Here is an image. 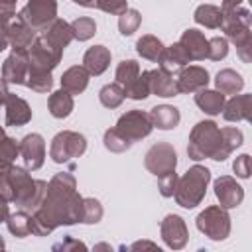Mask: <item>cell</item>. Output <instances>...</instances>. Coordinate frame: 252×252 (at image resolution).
<instances>
[{
  "mask_svg": "<svg viewBox=\"0 0 252 252\" xmlns=\"http://www.w3.org/2000/svg\"><path fill=\"white\" fill-rule=\"evenodd\" d=\"M32 215V234L47 236L57 226H71L83 220V197L77 179L69 171H59L47 183L39 207Z\"/></svg>",
  "mask_w": 252,
  "mask_h": 252,
  "instance_id": "6da1fadb",
  "label": "cell"
},
{
  "mask_svg": "<svg viewBox=\"0 0 252 252\" xmlns=\"http://www.w3.org/2000/svg\"><path fill=\"white\" fill-rule=\"evenodd\" d=\"M47 189V181L33 179L30 175V169L12 165L4 175H0V197H4L8 203H14L20 211L33 213Z\"/></svg>",
  "mask_w": 252,
  "mask_h": 252,
  "instance_id": "7a4b0ae2",
  "label": "cell"
},
{
  "mask_svg": "<svg viewBox=\"0 0 252 252\" xmlns=\"http://www.w3.org/2000/svg\"><path fill=\"white\" fill-rule=\"evenodd\" d=\"M211 183V169L205 165L189 167L181 177H177V185L173 191V199L183 209H195L205 199L207 187Z\"/></svg>",
  "mask_w": 252,
  "mask_h": 252,
  "instance_id": "3957f363",
  "label": "cell"
},
{
  "mask_svg": "<svg viewBox=\"0 0 252 252\" xmlns=\"http://www.w3.org/2000/svg\"><path fill=\"white\" fill-rule=\"evenodd\" d=\"M187 156L193 161L201 159H220V128L213 120H201L193 126L189 134V144H187Z\"/></svg>",
  "mask_w": 252,
  "mask_h": 252,
  "instance_id": "277c9868",
  "label": "cell"
},
{
  "mask_svg": "<svg viewBox=\"0 0 252 252\" xmlns=\"http://www.w3.org/2000/svg\"><path fill=\"white\" fill-rule=\"evenodd\" d=\"M195 224L197 228L211 240H226L228 234H230V215H228V209L220 207V205H211V207H205L197 219H195Z\"/></svg>",
  "mask_w": 252,
  "mask_h": 252,
  "instance_id": "5b68a950",
  "label": "cell"
},
{
  "mask_svg": "<svg viewBox=\"0 0 252 252\" xmlns=\"http://www.w3.org/2000/svg\"><path fill=\"white\" fill-rule=\"evenodd\" d=\"M87 152V138L73 130H61L53 136L49 144V158L55 163H67L81 158Z\"/></svg>",
  "mask_w": 252,
  "mask_h": 252,
  "instance_id": "8992f818",
  "label": "cell"
},
{
  "mask_svg": "<svg viewBox=\"0 0 252 252\" xmlns=\"http://www.w3.org/2000/svg\"><path fill=\"white\" fill-rule=\"evenodd\" d=\"M16 18L26 22L39 33L57 18V0H28V4L16 14Z\"/></svg>",
  "mask_w": 252,
  "mask_h": 252,
  "instance_id": "52a82bcc",
  "label": "cell"
},
{
  "mask_svg": "<svg viewBox=\"0 0 252 252\" xmlns=\"http://www.w3.org/2000/svg\"><path fill=\"white\" fill-rule=\"evenodd\" d=\"M144 165L152 175L161 177V175H165L169 171H175V167H177V152L169 142H158V144L150 146V150L146 152Z\"/></svg>",
  "mask_w": 252,
  "mask_h": 252,
  "instance_id": "ba28073f",
  "label": "cell"
},
{
  "mask_svg": "<svg viewBox=\"0 0 252 252\" xmlns=\"http://www.w3.org/2000/svg\"><path fill=\"white\" fill-rule=\"evenodd\" d=\"M114 128H116L124 138H128V140L134 144V142H138V140L148 138V136L152 134V130H154V124H152L150 112H144V110L134 108V110L124 112V114L118 118V122H116Z\"/></svg>",
  "mask_w": 252,
  "mask_h": 252,
  "instance_id": "9c48e42d",
  "label": "cell"
},
{
  "mask_svg": "<svg viewBox=\"0 0 252 252\" xmlns=\"http://www.w3.org/2000/svg\"><path fill=\"white\" fill-rule=\"evenodd\" d=\"M159 234H161V240L165 242V246L171 250L185 248V244L189 240L187 224H185L183 217H179V215H165L159 224Z\"/></svg>",
  "mask_w": 252,
  "mask_h": 252,
  "instance_id": "30bf717a",
  "label": "cell"
},
{
  "mask_svg": "<svg viewBox=\"0 0 252 252\" xmlns=\"http://www.w3.org/2000/svg\"><path fill=\"white\" fill-rule=\"evenodd\" d=\"M20 156L24 159V167L35 171L45 161V140L41 134L32 132L20 140Z\"/></svg>",
  "mask_w": 252,
  "mask_h": 252,
  "instance_id": "8fae6325",
  "label": "cell"
},
{
  "mask_svg": "<svg viewBox=\"0 0 252 252\" xmlns=\"http://www.w3.org/2000/svg\"><path fill=\"white\" fill-rule=\"evenodd\" d=\"M213 189H215V197H217L219 205L224 209H236L244 201L242 185L230 175H220L219 179H215Z\"/></svg>",
  "mask_w": 252,
  "mask_h": 252,
  "instance_id": "7c38bea8",
  "label": "cell"
},
{
  "mask_svg": "<svg viewBox=\"0 0 252 252\" xmlns=\"http://www.w3.org/2000/svg\"><path fill=\"white\" fill-rule=\"evenodd\" d=\"M175 85L179 93H197L209 85V71L201 65H185L175 71Z\"/></svg>",
  "mask_w": 252,
  "mask_h": 252,
  "instance_id": "4fadbf2b",
  "label": "cell"
},
{
  "mask_svg": "<svg viewBox=\"0 0 252 252\" xmlns=\"http://www.w3.org/2000/svg\"><path fill=\"white\" fill-rule=\"evenodd\" d=\"M28 77V51L12 49L2 63V79L8 85H26Z\"/></svg>",
  "mask_w": 252,
  "mask_h": 252,
  "instance_id": "5bb4252c",
  "label": "cell"
},
{
  "mask_svg": "<svg viewBox=\"0 0 252 252\" xmlns=\"http://www.w3.org/2000/svg\"><path fill=\"white\" fill-rule=\"evenodd\" d=\"M6 33H8V43L12 49H24L28 51L32 47V43L37 37V32L33 28H30L26 22H22L20 18L10 20L6 26Z\"/></svg>",
  "mask_w": 252,
  "mask_h": 252,
  "instance_id": "9a60e30c",
  "label": "cell"
},
{
  "mask_svg": "<svg viewBox=\"0 0 252 252\" xmlns=\"http://www.w3.org/2000/svg\"><path fill=\"white\" fill-rule=\"evenodd\" d=\"M39 35L55 49L59 51H65V47L75 39L73 37V30H71V24H67L65 20L61 18H55L51 26H47L43 32H39Z\"/></svg>",
  "mask_w": 252,
  "mask_h": 252,
  "instance_id": "2e32d148",
  "label": "cell"
},
{
  "mask_svg": "<svg viewBox=\"0 0 252 252\" xmlns=\"http://www.w3.org/2000/svg\"><path fill=\"white\" fill-rule=\"evenodd\" d=\"M222 118L226 122H242L252 118V94H234L230 100H224Z\"/></svg>",
  "mask_w": 252,
  "mask_h": 252,
  "instance_id": "e0dca14e",
  "label": "cell"
},
{
  "mask_svg": "<svg viewBox=\"0 0 252 252\" xmlns=\"http://www.w3.org/2000/svg\"><path fill=\"white\" fill-rule=\"evenodd\" d=\"M4 106H6V126H24L32 120V108L22 96L8 93Z\"/></svg>",
  "mask_w": 252,
  "mask_h": 252,
  "instance_id": "ac0fdd59",
  "label": "cell"
},
{
  "mask_svg": "<svg viewBox=\"0 0 252 252\" xmlns=\"http://www.w3.org/2000/svg\"><path fill=\"white\" fill-rule=\"evenodd\" d=\"M179 43L185 47L187 55L191 61H203L207 59V51H209V39L205 37L203 32L195 30V28H189L181 33V39Z\"/></svg>",
  "mask_w": 252,
  "mask_h": 252,
  "instance_id": "d6986e66",
  "label": "cell"
},
{
  "mask_svg": "<svg viewBox=\"0 0 252 252\" xmlns=\"http://www.w3.org/2000/svg\"><path fill=\"white\" fill-rule=\"evenodd\" d=\"M250 22H252V16H250V10L242 8V6H236V8H230V10H222V22H220V30L224 32L226 39L230 35H234L236 32H242L246 28H250Z\"/></svg>",
  "mask_w": 252,
  "mask_h": 252,
  "instance_id": "ffe728a7",
  "label": "cell"
},
{
  "mask_svg": "<svg viewBox=\"0 0 252 252\" xmlns=\"http://www.w3.org/2000/svg\"><path fill=\"white\" fill-rule=\"evenodd\" d=\"M150 91H152V94H158L161 98H171V96L179 94L173 73H169L161 67L150 71Z\"/></svg>",
  "mask_w": 252,
  "mask_h": 252,
  "instance_id": "44dd1931",
  "label": "cell"
},
{
  "mask_svg": "<svg viewBox=\"0 0 252 252\" xmlns=\"http://www.w3.org/2000/svg\"><path fill=\"white\" fill-rule=\"evenodd\" d=\"M110 57H112V53L106 45H93L83 55V67L89 71V75L98 77L108 69Z\"/></svg>",
  "mask_w": 252,
  "mask_h": 252,
  "instance_id": "7402d4cb",
  "label": "cell"
},
{
  "mask_svg": "<svg viewBox=\"0 0 252 252\" xmlns=\"http://www.w3.org/2000/svg\"><path fill=\"white\" fill-rule=\"evenodd\" d=\"M189 63H191V59H189L185 47L179 41H175V43L163 47V53H161V57L158 61V67H161V69H165L169 73H175V71H179L181 67H185Z\"/></svg>",
  "mask_w": 252,
  "mask_h": 252,
  "instance_id": "603a6c76",
  "label": "cell"
},
{
  "mask_svg": "<svg viewBox=\"0 0 252 252\" xmlns=\"http://www.w3.org/2000/svg\"><path fill=\"white\" fill-rule=\"evenodd\" d=\"M89 79H91V75H89V71L83 65H73L67 71H63V75H61V89H65L73 96L81 94L89 87Z\"/></svg>",
  "mask_w": 252,
  "mask_h": 252,
  "instance_id": "cb8c5ba5",
  "label": "cell"
},
{
  "mask_svg": "<svg viewBox=\"0 0 252 252\" xmlns=\"http://www.w3.org/2000/svg\"><path fill=\"white\" fill-rule=\"evenodd\" d=\"M224 94L222 93H219L217 89H201V91H197L195 93V104L205 112V114H209V116H217V114H220V110H222V106H224Z\"/></svg>",
  "mask_w": 252,
  "mask_h": 252,
  "instance_id": "d4e9b609",
  "label": "cell"
},
{
  "mask_svg": "<svg viewBox=\"0 0 252 252\" xmlns=\"http://www.w3.org/2000/svg\"><path fill=\"white\" fill-rule=\"evenodd\" d=\"M150 118H152V124L154 128L158 130H173L179 120H181V114H179V108L171 106V104H158L150 110Z\"/></svg>",
  "mask_w": 252,
  "mask_h": 252,
  "instance_id": "484cf974",
  "label": "cell"
},
{
  "mask_svg": "<svg viewBox=\"0 0 252 252\" xmlns=\"http://www.w3.org/2000/svg\"><path fill=\"white\" fill-rule=\"evenodd\" d=\"M47 108H49V114H51L53 118H67V116L73 112V108H75L73 94L67 93L65 89L53 91V93L49 94Z\"/></svg>",
  "mask_w": 252,
  "mask_h": 252,
  "instance_id": "4316f807",
  "label": "cell"
},
{
  "mask_svg": "<svg viewBox=\"0 0 252 252\" xmlns=\"http://www.w3.org/2000/svg\"><path fill=\"white\" fill-rule=\"evenodd\" d=\"M215 87L222 94H236L244 87V79L234 69H220L215 77Z\"/></svg>",
  "mask_w": 252,
  "mask_h": 252,
  "instance_id": "83f0119b",
  "label": "cell"
},
{
  "mask_svg": "<svg viewBox=\"0 0 252 252\" xmlns=\"http://www.w3.org/2000/svg\"><path fill=\"white\" fill-rule=\"evenodd\" d=\"M163 43H161V39L159 37H156V35H152V33H146V35H142L138 41H136V51H138V55L140 57H144V59H148V61H152V63H158L159 61V57H161V53H163Z\"/></svg>",
  "mask_w": 252,
  "mask_h": 252,
  "instance_id": "f1b7e54d",
  "label": "cell"
},
{
  "mask_svg": "<svg viewBox=\"0 0 252 252\" xmlns=\"http://www.w3.org/2000/svg\"><path fill=\"white\" fill-rule=\"evenodd\" d=\"M193 20L199 26H205L209 30H217V28H220V22H222V10L215 4H201V6H197Z\"/></svg>",
  "mask_w": 252,
  "mask_h": 252,
  "instance_id": "f546056e",
  "label": "cell"
},
{
  "mask_svg": "<svg viewBox=\"0 0 252 252\" xmlns=\"http://www.w3.org/2000/svg\"><path fill=\"white\" fill-rule=\"evenodd\" d=\"M244 142V134L242 130L234 128V126H226L220 128V159L224 161L236 148H240Z\"/></svg>",
  "mask_w": 252,
  "mask_h": 252,
  "instance_id": "4dcf8cb0",
  "label": "cell"
},
{
  "mask_svg": "<svg viewBox=\"0 0 252 252\" xmlns=\"http://www.w3.org/2000/svg\"><path fill=\"white\" fill-rule=\"evenodd\" d=\"M6 224H8V230L12 236L16 238H26L32 234V215L26 213V211H16L14 215H10L6 219Z\"/></svg>",
  "mask_w": 252,
  "mask_h": 252,
  "instance_id": "1f68e13d",
  "label": "cell"
},
{
  "mask_svg": "<svg viewBox=\"0 0 252 252\" xmlns=\"http://www.w3.org/2000/svg\"><path fill=\"white\" fill-rule=\"evenodd\" d=\"M18 156H20V142H16V138L4 136L0 140V175H4L14 165Z\"/></svg>",
  "mask_w": 252,
  "mask_h": 252,
  "instance_id": "d6a6232c",
  "label": "cell"
},
{
  "mask_svg": "<svg viewBox=\"0 0 252 252\" xmlns=\"http://www.w3.org/2000/svg\"><path fill=\"white\" fill-rule=\"evenodd\" d=\"M124 94L126 98H132V100H144L152 94L150 91V71H140V75L124 89Z\"/></svg>",
  "mask_w": 252,
  "mask_h": 252,
  "instance_id": "836d02e7",
  "label": "cell"
},
{
  "mask_svg": "<svg viewBox=\"0 0 252 252\" xmlns=\"http://www.w3.org/2000/svg\"><path fill=\"white\" fill-rule=\"evenodd\" d=\"M140 63L136 61V59H122L120 63H118V67H116V73H114V79H116V83L122 87V89H126L138 75H140Z\"/></svg>",
  "mask_w": 252,
  "mask_h": 252,
  "instance_id": "e575fe53",
  "label": "cell"
},
{
  "mask_svg": "<svg viewBox=\"0 0 252 252\" xmlns=\"http://www.w3.org/2000/svg\"><path fill=\"white\" fill-rule=\"evenodd\" d=\"M126 94H124V89L118 85V83H108L104 85L100 91H98V100L102 106L106 108H118L122 102H124Z\"/></svg>",
  "mask_w": 252,
  "mask_h": 252,
  "instance_id": "d590c367",
  "label": "cell"
},
{
  "mask_svg": "<svg viewBox=\"0 0 252 252\" xmlns=\"http://www.w3.org/2000/svg\"><path fill=\"white\" fill-rule=\"evenodd\" d=\"M228 39L236 45L238 57H240L244 63H250V61H252V30L246 28V30H242V32H236V33L230 35Z\"/></svg>",
  "mask_w": 252,
  "mask_h": 252,
  "instance_id": "8d00e7d4",
  "label": "cell"
},
{
  "mask_svg": "<svg viewBox=\"0 0 252 252\" xmlns=\"http://www.w3.org/2000/svg\"><path fill=\"white\" fill-rule=\"evenodd\" d=\"M102 144H104V148H106L108 152H114V154H122V152H126V150L132 148V142H130L128 138H124L116 128H108V130L104 132Z\"/></svg>",
  "mask_w": 252,
  "mask_h": 252,
  "instance_id": "74e56055",
  "label": "cell"
},
{
  "mask_svg": "<svg viewBox=\"0 0 252 252\" xmlns=\"http://www.w3.org/2000/svg\"><path fill=\"white\" fill-rule=\"evenodd\" d=\"M71 30H73V37L79 41H87L96 33V22L89 16H81L77 20L71 22Z\"/></svg>",
  "mask_w": 252,
  "mask_h": 252,
  "instance_id": "f35d334b",
  "label": "cell"
},
{
  "mask_svg": "<svg viewBox=\"0 0 252 252\" xmlns=\"http://www.w3.org/2000/svg\"><path fill=\"white\" fill-rule=\"evenodd\" d=\"M142 24V14L134 8H126L120 16H118V30L122 35H132Z\"/></svg>",
  "mask_w": 252,
  "mask_h": 252,
  "instance_id": "ab89813d",
  "label": "cell"
},
{
  "mask_svg": "<svg viewBox=\"0 0 252 252\" xmlns=\"http://www.w3.org/2000/svg\"><path fill=\"white\" fill-rule=\"evenodd\" d=\"M104 211L98 199L94 197H83V224H96L100 222Z\"/></svg>",
  "mask_w": 252,
  "mask_h": 252,
  "instance_id": "60d3db41",
  "label": "cell"
},
{
  "mask_svg": "<svg viewBox=\"0 0 252 252\" xmlns=\"http://www.w3.org/2000/svg\"><path fill=\"white\" fill-rule=\"evenodd\" d=\"M228 55V39L226 37H211L209 39V51H207V57L213 59V61H220Z\"/></svg>",
  "mask_w": 252,
  "mask_h": 252,
  "instance_id": "b9f144b4",
  "label": "cell"
},
{
  "mask_svg": "<svg viewBox=\"0 0 252 252\" xmlns=\"http://www.w3.org/2000/svg\"><path fill=\"white\" fill-rule=\"evenodd\" d=\"M94 8L112 16H120L128 8V0H94Z\"/></svg>",
  "mask_w": 252,
  "mask_h": 252,
  "instance_id": "7bdbcfd3",
  "label": "cell"
},
{
  "mask_svg": "<svg viewBox=\"0 0 252 252\" xmlns=\"http://www.w3.org/2000/svg\"><path fill=\"white\" fill-rule=\"evenodd\" d=\"M175 185H177V173L175 171H169V173L158 177V189H159L161 197H173Z\"/></svg>",
  "mask_w": 252,
  "mask_h": 252,
  "instance_id": "ee69618b",
  "label": "cell"
},
{
  "mask_svg": "<svg viewBox=\"0 0 252 252\" xmlns=\"http://www.w3.org/2000/svg\"><path fill=\"white\" fill-rule=\"evenodd\" d=\"M232 169H234L236 177L248 179V177H250V156H248V154H240V156L232 161Z\"/></svg>",
  "mask_w": 252,
  "mask_h": 252,
  "instance_id": "f6af8a7d",
  "label": "cell"
},
{
  "mask_svg": "<svg viewBox=\"0 0 252 252\" xmlns=\"http://www.w3.org/2000/svg\"><path fill=\"white\" fill-rule=\"evenodd\" d=\"M53 250H63V252H71V250H87V244L81 240H75L73 236H65L63 242L53 244Z\"/></svg>",
  "mask_w": 252,
  "mask_h": 252,
  "instance_id": "bcb514c9",
  "label": "cell"
},
{
  "mask_svg": "<svg viewBox=\"0 0 252 252\" xmlns=\"http://www.w3.org/2000/svg\"><path fill=\"white\" fill-rule=\"evenodd\" d=\"M16 4L18 0H0V22L8 24L16 16Z\"/></svg>",
  "mask_w": 252,
  "mask_h": 252,
  "instance_id": "7dc6e473",
  "label": "cell"
},
{
  "mask_svg": "<svg viewBox=\"0 0 252 252\" xmlns=\"http://www.w3.org/2000/svg\"><path fill=\"white\" fill-rule=\"evenodd\" d=\"M6 26H8V24L0 22V53H2L6 47H10V43H8V33H6Z\"/></svg>",
  "mask_w": 252,
  "mask_h": 252,
  "instance_id": "c3c4849f",
  "label": "cell"
},
{
  "mask_svg": "<svg viewBox=\"0 0 252 252\" xmlns=\"http://www.w3.org/2000/svg\"><path fill=\"white\" fill-rule=\"evenodd\" d=\"M10 217V207L8 201L4 197H0V222H6V219Z\"/></svg>",
  "mask_w": 252,
  "mask_h": 252,
  "instance_id": "681fc988",
  "label": "cell"
},
{
  "mask_svg": "<svg viewBox=\"0 0 252 252\" xmlns=\"http://www.w3.org/2000/svg\"><path fill=\"white\" fill-rule=\"evenodd\" d=\"M140 248H152V250H156V248H158V244L148 242V240H138V242H134L132 246H128V250H140Z\"/></svg>",
  "mask_w": 252,
  "mask_h": 252,
  "instance_id": "f907efd6",
  "label": "cell"
},
{
  "mask_svg": "<svg viewBox=\"0 0 252 252\" xmlns=\"http://www.w3.org/2000/svg\"><path fill=\"white\" fill-rule=\"evenodd\" d=\"M8 83L0 77V106H4V100H6V96H8Z\"/></svg>",
  "mask_w": 252,
  "mask_h": 252,
  "instance_id": "816d5d0a",
  "label": "cell"
},
{
  "mask_svg": "<svg viewBox=\"0 0 252 252\" xmlns=\"http://www.w3.org/2000/svg\"><path fill=\"white\" fill-rule=\"evenodd\" d=\"M244 0H222V6H220V10H230V8H236V6H240Z\"/></svg>",
  "mask_w": 252,
  "mask_h": 252,
  "instance_id": "f5cc1de1",
  "label": "cell"
},
{
  "mask_svg": "<svg viewBox=\"0 0 252 252\" xmlns=\"http://www.w3.org/2000/svg\"><path fill=\"white\" fill-rule=\"evenodd\" d=\"M71 2H75L83 8H94V0H71Z\"/></svg>",
  "mask_w": 252,
  "mask_h": 252,
  "instance_id": "db71d44e",
  "label": "cell"
},
{
  "mask_svg": "<svg viewBox=\"0 0 252 252\" xmlns=\"http://www.w3.org/2000/svg\"><path fill=\"white\" fill-rule=\"evenodd\" d=\"M94 250H110V246L108 244H96Z\"/></svg>",
  "mask_w": 252,
  "mask_h": 252,
  "instance_id": "11a10c76",
  "label": "cell"
},
{
  "mask_svg": "<svg viewBox=\"0 0 252 252\" xmlns=\"http://www.w3.org/2000/svg\"><path fill=\"white\" fill-rule=\"evenodd\" d=\"M4 248H6V242H4V238L0 236V250H4Z\"/></svg>",
  "mask_w": 252,
  "mask_h": 252,
  "instance_id": "9f6ffc18",
  "label": "cell"
},
{
  "mask_svg": "<svg viewBox=\"0 0 252 252\" xmlns=\"http://www.w3.org/2000/svg\"><path fill=\"white\" fill-rule=\"evenodd\" d=\"M4 136H6V132H4V128H2V126H0V140H2V138H4Z\"/></svg>",
  "mask_w": 252,
  "mask_h": 252,
  "instance_id": "6f0895ef",
  "label": "cell"
}]
</instances>
